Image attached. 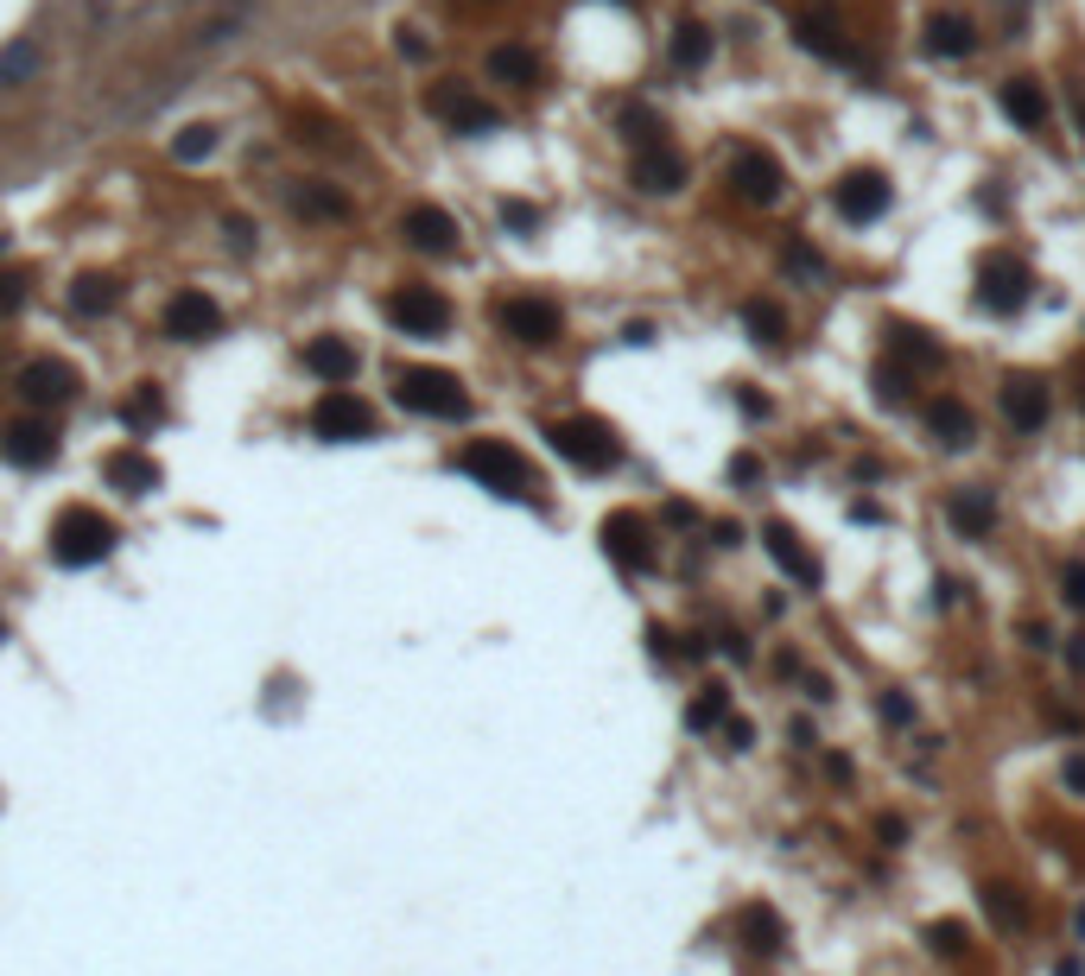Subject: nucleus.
Here are the masks:
<instances>
[{"label":"nucleus","mask_w":1085,"mask_h":976,"mask_svg":"<svg viewBox=\"0 0 1085 976\" xmlns=\"http://www.w3.org/2000/svg\"><path fill=\"white\" fill-rule=\"evenodd\" d=\"M1080 127H1085V109H1080Z\"/></svg>","instance_id":"obj_55"},{"label":"nucleus","mask_w":1085,"mask_h":976,"mask_svg":"<svg viewBox=\"0 0 1085 976\" xmlns=\"http://www.w3.org/2000/svg\"><path fill=\"white\" fill-rule=\"evenodd\" d=\"M546 444L559 450L571 470H591V475L622 464V444H616V432L603 419H559V425H546Z\"/></svg>","instance_id":"obj_3"},{"label":"nucleus","mask_w":1085,"mask_h":976,"mask_svg":"<svg viewBox=\"0 0 1085 976\" xmlns=\"http://www.w3.org/2000/svg\"><path fill=\"white\" fill-rule=\"evenodd\" d=\"M495 324H502V336H515L521 349H546V343H559L565 336L559 305H553V298H533V292L508 298V305L495 311Z\"/></svg>","instance_id":"obj_6"},{"label":"nucleus","mask_w":1085,"mask_h":976,"mask_svg":"<svg viewBox=\"0 0 1085 976\" xmlns=\"http://www.w3.org/2000/svg\"><path fill=\"white\" fill-rule=\"evenodd\" d=\"M0 457H7L13 470H45V464L58 457V437H51V425H38V419H20V425L0 432Z\"/></svg>","instance_id":"obj_14"},{"label":"nucleus","mask_w":1085,"mask_h":976,"mask_svg":"<svg viewBox=\"0 0 1085 976\" xmlns=\"http://www.w3.org/2000/svg\"><path fill=\"white\" fill-rule=\"evenodd\" d=\"M38 71H45V51L33 38L0 45V89H26V83H38Z\"/></svg>","instance_id":"obj_29"},{"label":"nucleus","mask_w":1085,"mask_h":976,"mask_svg":"<svg viewBox=\"0 0 1085 976\" xmlns=\"http://www.w3.org/2000/svg\"><path fill=\"white\" fill-rule=\"evenodd\" d=\"M705 58H712V33H705L699 20H686V26L674 33V64L679 71H699Z\"/></svg>","instance_id":"obj_35"},{"label":"nucleus","mask_w":1085,"mask_h":976,"mask_svg":"<svg viewBox=\"0 0 1085 976\" xmlns=\"http://www.w3.org/2000/svg\"><path fill=\"white\" fill-rule=\"evenodd\" d=\"M724 711H730V691H724V685H705L699 697H692V704H686V729H699V736H705V729L724 724Z\"/></svg>","instance_id":"obj_34"},{"label":"nucleus","mask_w":1085,"mask_h":976,"mask_svg":"<svg viewBox=\"0 0 1085 976\" xmlns=\"http://www.w3.org/2000/svg\"><path fill=\"white\" fill-rule=\"evenodd\" d=\"M394 399L419 412V419H470V394H464V381L451 374V368H400L394 374Z\"/></svg>","instance_id":"obj_2"},{"label":"nucleus","mask_w":1085,"mask_h":976,"mask_svg":"<svg viewBox=\"0 0 1085 976\" xmlns=\"http://www.w3.org/2000/svg\"><path fill=\"white\" fill-rule=\"evenodd\" d=\"M831 203H838V217L844 222H876L889 210V184L876 178V172H858V178H844L831 190Z\"/></svg>","instance_id":"obj_18"},{"label":"nucleus","mask_w":1085,"mask_h":976,"mask_svg":"<svg viewBox=\"0 0 1085 976\" xmlns=\"http://www.w3.org/2000/svg\"><path fill=\"white\" fill-rule=\"evenodd\" d=\"M311 432L324 437V444H362V437H374L369 399L349 394V387H324V399L311 406Z\"/></svg>","instance_id":"obj_5"},{"label":"nucleus","mask_w":1085,"mask_h":976,"mask_svg":"<svg viewBox=\"0 0 1085 976\" xmlns=\"http://www.w3.org/2000/svg\"><path fill=\"white\" fill-rule=\"evenodd\" d=\"M502 222H515V228H533V210H527V203H502Z\"/></svg>","instance_id":"obj_48"},{"label":"nucleus","mask_w":1085,"mask_h":976,"mask_svg":"<svg viewBox=\"0 0 1085 976\" xmlns=\"http://www.w3.org/2000/svg\"><path fill=\"white\" fill-rule=\"evenodd\" d=\"M603 552H609L622 571H648V565H654L648 520H641V514H609V520H603Z\"/></svg>","instance_id":"obj_11"},{"label":"nucleus","mask_w":1085,"mask_h":976,"mask_svg":"<svg viewBox=\"0 0 1085 976\" xmlns=\"http://www.w3.org/2000/svg\"><path fill=\"white\" fill-rule=\"evenodd\" d=\"M946 520H952V533L959 540H990V527H997V495L990 489H952L946 495Z\"/></svg>","instance_id":"obj_15"},{"label":"nucleus","mask_w":1085,"mask_h":976,"mask_svg":"<svg viewBox=\"0 0 1085 976\" xmlns=\"http://www.w3.org/2000/svg\"><path fill=\"white\" fill-rule=\"evenodd\" d=\"M387 318L407 330V336L432 343V336H445L451 330V298L439 286H400L394 298H387Z\"/></svg>","instance_id":"obj_7"},{"label":"nucleus","mask_w":1085,"mask_h":976,"mask_svg":"<svg viewBox=\"0 0 1085 976\" xmlns=\"http://www.w3.org/2000/svg\"><path fill=\"white\" fill-rule=\"evenodd\" d=\"M432 109L445 114V121L457 127V134H495V127H502V114L489 109L483 96L457 89V83H439V89H432Z\"/></svg>","instance_id":"obj_13"},{"label":"nucleus","mask_w":1085,"mask_h":976,"mask_svg":"<svg viewBox=\"0 0 1085 976\" xmlns=\"http://www.w3.org/2000/svg\"><path fill=\"white\" fill-rule=\"evenodd\" d=\"M159 419H165V406H159V394H152V387L127 406V425H159Z\"/></svg>","instance_id":"obj_42"},{"label":"nucleus","mask_w":1085,"mask_h":976,"mask_svg":"<svg viewBox=\"0 0 1085 976\" xmlns=\"http://www.w3.org/2000/svg\"><path fill=\"white\" fill-rule=\"evenodd\" d=\"M997 102H1003V114H1010L1015 127H1028V134H1041V127H1048V96H1041V83H1028V76L1003 83V89H997Z\"/></svg>","instance_id":"obj_24"},{"label":"nucleus","mask_w":1085,"mask_h":976,"mask_svg":"<svg viewBox=\"0 0 1085 976\" xmlns=\"http://www.w3.org/2000/svg\"><path fill=\"white\" fill-rule=\"evenodd\" d=\"M636 184L648 190V197H674L679 184H686V159H679L674 146H641L636 152Z\"/></svg>","instance_id":"obj_19"},{"label":"nucleus","mask_w":1085,"mask_h":976,"mask_svg":"<svg viewBox=\"0 0 1085 976\" xmlns=\"http://www.w3.org/2000/svg\"><path fill=\"white\" fill-rule=\"evenodd\" d=\"M1053 976H1085V964H1080V958H1060V964H1053Z\"/></svg>","instance_id":"obj_51"},{"label":"nucleus","mask_w":1085,"mask_h":976,"mask_svg":"<svg viewBox=\"0 0 1085 976\" xmlns=\"http://www.w3.org/2000/svg\"><path fill=\"white\" fill-rule=\"evenodd\" d=\"M876 837H883L889 850H901V843H908V818H876Z\"/></svg>","instance_id":"obj_44"},{"label":"nucleus","mask_w":1085,"mask_h":976,"mask_svg":"<svg viewBox=\"0 0 1085 976\" xmlns=\"http://www.w3.org/2000/svg\"><path fill=\"white\" fill-rule=\"evenodd\" d=\"M114 298H121V286H114L109 273H83L71 286V305L83 311V318H102V311H114Z\"/></svg>","instance_id":"obj_33"},{"label":"nucleus","mask_w":1085,"mask_h":976,"mask_svg":"<svg viewBox=\"0 0 1085 976\" xmlns=\"http://www.w3.org/2000/svg\"><path fill=\"white\" fill-rule=\"evenodd\" d=\"M889 349H896L908 368H939V343H927L921 330H896V336H889Z\"/></svg>","instance_id":"obj_37"},{"label":"nucleus","mask_w":1085,"mask_h":976,"mask_svg":"<svg viewBox=\"0 0 1085 976\" xmlns=\"http://www.w3.org/2000/svg\"><path fill=\"white\" fill-rule=\"evenodd\" d=\"M921 939H927V951H934V958H965V944H972V932H965L959 919H934V926H927Z\"/></svg>","instance_id":"obj_38"},{"label":"nucleus","mask_w":1085,"mask_h":976,"mask_svg":"<svg viewBox=\"0 0 1085 976\" xmlns=\"http://www.w3.org/2000/svg\"><path fill=\"white\" fill-rule=\"evenodd\" d=\"M724 736H730V749H749V736H755V729H749L743 717H730V724H724Z\"/></svg>","instance_id":"obj_47"},{"label":"nucleus","mask_w":1085,"mask_h":976,"mask_svg":"<svg viewBox=\"0 0 1085 976\" xmlns=\"http://www.w3.org/2000/svg\"><path fill=\"white\" fill-rule=\"evenodd\" d=\"M121 540V527H114L109 514H96V507H64L58 520H51V558L64 565V571H89V565H102Z\"/></svg>","instance_id":"obj_1"},{"label":"nucleus","mask_w":1085,"mask_h":976,"mask_svg":"<svg viewBox=\"0 0 1085 976\" xmlns=\"http://www.w3.org/2000/svg\"><path fill=\"white\" fill-rule=\"evenodd\" d=\"M977 901H984V913H990V926H997V932H1028V901L1015 894L1010 881H984V888H977Z\"/></svg>","instance_id":"obj_27"},{"label":"nucleus","mask_w":1085,"mask_h":976,"mask_svg":"<svg viewBox=\"0 0 1085 976\" xmlns=\"http://www.w3.org/2000/svg\"><path fill=\"white\" fill-rule=\"evenodd\" d=\"M876 394L883 399H908V368H883V374H876Z\"/></svg>","instance_id":"obj_43"},{"label":"nucleus","mask_w":1085,"mask_h":976,"mask_svg":"<svg viewBox=\"0 0 1085 976\" xmlns=\"http://www.w3.org/2000/svg\"><path fill=\"white\" fill-rule=\"evenodd\" d=\"M793 38H800V45H806L813 58H825V64H851V45L831 33L825 20H793Z\"/></svg>","instance_id":"obj_32"},{"label":"nucleus","mask_w":1085,"mask_h":976,"mask_svg":"<svg viewBox=\"0 0 1085 976\" xmlns=\"http://www.w3.org/2000/svg\"><path fill=\"white\" fill-rule=\"evenodd\" d=\"M20 399L26 406H71L76 399V368L71 362H58V356H38V362L20 368Z\"/></svg>","instance_id":"obj_9"},{"label":"nucleus","mask_w":1085,"mask_h":976,"mask_svg":"<svg viewBox=\"0 0 1085 976\" xmlns=\"http://www.w3.org/2000/svg\"><path fill=\"white\" fill-rule=\"evenodd\" d=\"M0 311H20V280H0Z\"/></svg>","instance_id":"obj_50"},{"label":"nucleus","mask_w":1085,"mask_h":976,"mask_svg":"<svg viewBox=\"0 0 1085 976\" xmlns=\"http://www.w3.org/2000/svg\"><path fill=\"white\" fill-rule=\"evenodd\" d=\"M927 51H934V58H972L977 26L965 13H934V20H927Z\"/></svg>","instance_id":"obj_25"},{"label":"nucleus","mask_w":1085,"mask_h":976,"mask_svg":"<svg viewBox=\"0 0 1085 976\" xmlns=\"http://www.w3.org/2000/svg\"><path fill=\"white\" fill-rule=\"evenodd\" d=\"M210 152H217V127H210V121L178 127V140H172V159H178V165H197V159H210Z\"/></svg>","instance_id":"obj_36"},{"label":"nucleus","mask_w":1085,"mask_h":976,"mask_svg":"<svg viewBox=\"0 0 1085 976\" xmlns=\"http://www.w3.org/2000/svg\"><path fill=\"white\" fill-rule=\"evenodd\" d=\"M305 368H311L324 387H349V381H356V343H343V336H311V343H305Z\"/></svg>","instance_id":"obj_20"},{"label":"nucleus","mask_w":1085,"mask_h":976,"mask_svg":"<svg viewBox=\"0 0 1085 976\" xmlns=\"http://www.w3.org/2000/svg\"><path fill=\"white\" fill-rule=\"evenodd\" d=\"M1066 787H1073V793H1085V755L1066 761Z\"/></svg>","instance_id":"obj_49"},{"label":"nucleus","mask_w":1085,"mask_h":976,"mask_svg":"<svg viewBox=\"0 0 1085 976\" xmlns=\"http://www.w3.org/2000/svg\"><path fill=\"white\" fill-rule=\"evenodd\" d=\"M781 260H787V273H793V280H806V286H825V280H831V273H825V260H819L813 248H806L800 235L787 242V254H781Z\"/></svg>","instance_id":"obj_39"},{"label":"nucleus","mask_w":1085,"mask_h":976,"mask_svg":"<svg viewBox=\"0 0 1085 976\" xmlns=\"http://www.w3.org/2000/svg\"><path fill=\"white\" fill-rule=\"evenodd\" d=\"M927 425H934V437H939V444H952V450H965V444L977 437L972 406H965V399H952V394L927 406Z\"/></svg>","instance_id":"obj_26"},{"label":"nucleus","mask_w":1085,"mask_h":976,"mask_svg":"<svg viewBox=\"0 0 1085 976\" xmlns=\"http://www.w3.org/2000/svg\"><path fill=\"white\" fill-rule=\"evenodd\" d=\"M159 324H165V336H172V343H204V336H217V330H223V305H217L210 292H172Z\"/></svg>","instance_id":"obj_8"},{"label":"nucleus","mask_w":1085,"mask_h":976,"mask_svg":"<svg viewBox=\"0 0 1085 976\" xmlns=\"http://www.w3.org/2000/svg\"><path fill=\"white\" fill-rule=\"evenodd\" d=\"M1060 596H1066L1073 609H1085V558H1066V565H1060Z\"/></svg>","instance_id":"obj_41"},{"label":"nucleus","mask_w":1085,"mask_h":976,"mask_svg":"<svg viewBox=\"0 0 1085 976\" xmlns=\"http://www.w3.org/2000/svg\"><path fill=\"white\" fill-rule=\"evenodd\" d=\"M730 178H737V190H743L749 203H775V197H781V184H787V172H781V159H775V152L743 146V152L730 159Z\"/></svg>","instance_id":"obj_12"},{"label":"nucleus","mask_w":1085,"mask_h":976,"mask_svg":"<svg viewBox=\"0 0 1085 976\" xmlns=\"http://www.w3.org/2000/svg\"><path fill=\"white\" fill-rule=\"evenodd\" d=\"M400 235H407V248H419V254H457V242H464L457 217L439 210V203H412L407 217H400Z\"/></svg>","instance_id":"obj_10"},{"label":"nucleus","mask_w":1085,"mask_h":976,"mask_svg":"<svg viewBox=\"0 0 1085 976\" xmlns=\"http://www.w3.org/2000/svg\"><path fill=\"white\" fill-rule=\"evenodd\" d=\"M762 540H768V558H775V565H781V571L800 583V590H819V558L800 545V533H793V527H781V520H775Z\"/></svg>","instance_id":"obj_21"},{"label":"nucleus","mask_w":1085,"mask_h":976,"mask_svg":"<svg viewBox=\"0 0 1085 976\" xmlns=\"http://www.w3.org/2000/svg\"><path fill=\"white\" fill-rule=\"evenodd\" d=\"M0 254H7V235H0Z\"/></svg>","instance_id":"obj_54"},{"label":"nucleus","mask_w":1085,"mask_h":976,"mask_svg":"<svg viewBox=\"0 0 1085 976\" xmlns=\"http://www.w3.org/2000/svg\"><path fill=\"white\" fill-rule=\"evenodd\" d=\"M737 406H743L749 419H768V399L755 394V387H743V394H737Z\"/></svg>","instance_id":"obj_45"},{"label":"nucleus","mask_w":1085,"mask_h":976,"mask_svg":"<svg viewBox=\"0 0 1085 976\" xmlns=\"http://www.w3.org/2000/svg\"><path fill=\"white\" fill-rule=\"evenodd\" d=\"M489 76H495V83H515V89H533V83H540V58H533L527 45H495V51H489Z\"/></svg>","instance_id":"obj_30"},{"label":"nucleus","mask_w":1085,"mask_h":976,"mask_svg":"<svg viewBox=\"0 0 1085 976\" xmlns=\"http://www.w3.org/2000/svg\"><path fill=\"white\" fill-rule=\"evenodd\" d=\"M1073 939L1085 944V906H1080V913H1073Z\"/></svg>","instance_id":"obj_52"},{"label":"nucleus","mask_w":1085,"mask_h":976,"mask_svg":"<svg viewBox=\"0 0 1085 976\" xmlns=\"http://www.w3.org/2000/svg\"><path fill=\"white\" fill-rule=\"evenodd\" d=\"M743 324H749V336H755L762 349H781L787 343V311L781 305H768V298H743Z\"/></svg>","instance_id":"obj_31"},{"label":"nucleus","mask_w":1085,"mask_h":976,"mask_svg":"<svg viewBox=\"0 0 1085 976\" xmlns=\"http://www.w3.org/2000/svg\"><path fill=\"white\" fill-rule=\"evenodd\" d=\"M1028 298V267L1015 260V254H997L990 267H984V305L990 311H1015Z\"/></svg>","instance_id":"obj_22"},{"label":"nucleus","mask_w":1085,"mask_h":976,"mask_svg":"<svg viewBox=\"0 0 1085 976\" xmlns=\"http://www.w3.org/2000/svg\"><path fill=\"white\" fill-rule=\"evenodd\" d=\"M457 470L477 475V482H483V489H495V495H527L521 450H515V444H502V437H477V444H464V450H457Z\"/></svg>","instance_id":"obj_4"},{"label":"nucleus","mask_w":1085,"mask_h":976,"mask_svg":"<svg viewBox=\"0 0 1085 976\" xmlns=\"http://www.w3.org/2000/svg\"><path fill=\"white\" fill-rule=\"evenodd\" d=\"M730 482H762V464H755V457H737V464H730Z\"/></svg>","instance_id":"obj_46"},{"label":"nucleus","mask_w":1085,"mask_h":976,"mask_svg":"<svg viewBox=\"0 0 1085 976\" xmlns=\"http://www.w3.org/2000/svg\"><path fill=\"white\" fill-rule=\"evenodd\" d=\"M0 641H7V621H0Z\"/></svg>","instance_id":"obj_53"},{"label":"nucleus","mask_w":1085,"mask_h":976,"mask_svg":"<svg viewBox=\"0 0 1085 976\" xmlns=\"http://www.w3.org/2000/svg\"><path fill=\"white\" fill-rule=\"evenodd\" d=\"M293 210L305 222H349V197H343L337 184H299L293 190Z\"/></svg>","instance_id":"obj_28"},{"label":"nucleus","mask_w":1085,"mask_h":976,"mask_svg":"<svg viewBox=\"0 0 1085 976\" xmlns=\"http://www.w3.org/2000/svg\"><path fill=\"white\" fill-rule=\"evenodd\" d=\"M102 482L121 489V495H152V489L165 482V470L152 464L147 450H109V457H102Z\"/></svg>","instance_id":"obj_17"},{"label":"nucleus","mask_w":1085,"mask_h":976,"mask_svg":"<svg viewBox=\"0 0 1085 976\" xmlns=\"http://www.w3.org/2000/svg\"><path fill=\"white\" fill-rule=\"evenodd\" d=\"M737 939H743V951H755V958H775V951L787 944V926L775 919V906L755 901V906L737 913Z\"/></svg>","instance_id":"obj_23"},{"label":"nucleus","mask_w":1085,"mask_h":976,"mask_svg":"<svg viewBox=\"0 0 1085 976\" xmlns=\"http://www.w3.org/2000/svg\"><path fill=\"white\" fill-rule=\"evenodd\" d=\"M997 406H1003V419H1010L1015 432H1041V425H1048V387H1041V381H1028V374L1003 381Z\"/></svg>","instance_id":"obj_16"},{"label":"nucleus","mask_w":1085,"mask_h":976,"mask_svg":"<svg viewBox=\"0 0 1085 976\" xmlns=\"http://www.w3.org/2000/svg\"><path fill=\"white\" fill-rule=\"evenodd\" d=\"M876 717L896 724V729H908L914 724V697H908V691H883V697H876Z\"/></svg>","instance_id":"obj_40"}]
</instances>
